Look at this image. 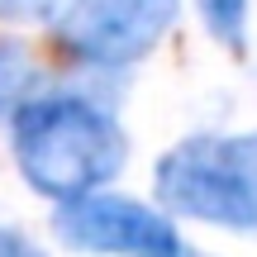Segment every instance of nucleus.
<instances>
[{
	"instance_id": "obj_1",
	"label": "nucleus",
	"mask_w": 257,
	"mask_h": 257,
	"mask_svg": "<svg viewBox=\"0 0 257 257\" xmlns=\"http://www.w3.org/2000/svg\"><path fill=\"white\" fill-rule=\"evenodd\" d=\"M10 153L29 191L67 205L110 186L128 162V138L114 110L91 95L48 91L10 110Z\"/></svg>"
},
{
	"instance_id": "obj_2",
	"label": "nucleus",
	"mask_w": 257,
	"mask_h": 257,
	"mask_svg": "<svg viewBox=\"0 0 257 257\" xmlns=\"http://www.w3.org/2000/svg\"><path fill=\"white\" fill-rule=\"evenodd\" d=\"M157 205L229 233H257V128L191 134L157 157Z\"/></svg>"
},
{
	"instance_id": "obj_3",
	"label": "nucleus",
	"mask_w": 257,
	"mask_h": 257,
	"mask_svg": "<svg viewBox=\"0 0 257 257\" xmlns=\"http://www.w3.org/2000/svg\"><path fill=\"white\" fill-rule=\"evenodd\" d=\"M181 0H67L53 34L86 67H134L172 34Z\"/></svg>"
},
{
	"instance_id": "obj_4",
	"label": "nucleus",
	"mask_w": 257,
	"mask_h": 257,
	"mask_svg": "<svg viewBox=\"0 0 257 257\" xmlns=\"http://www.w3.org/2000/svg\"><path fill=\"white\" fill-rule=\"evenodd\" d=\"M53 229L67 248L95 257H186V238L176 233L172 214L153 210L128 195H81L53 214Z\"/></svg>"
},
{
	"instance_id": "obj_5",
	"label": "nucleus",
	"mask_w": 257,
	"mask_h": 257,
	"mask_svg": "<svg viewBox=\"0 0 257 257\" xmlns=\"http://www.w3.org/2000/svg\"><path fill=\"white\" fill-rule=\"evenodd\" d=\"M195 10H200L205 29H210L224 48L238 53V48L248 43V0H195Z\"/></svg>"
},
{
	"instance_id": "obj_6",
	"label": "nucleus",
	"mask_w": 257,
	"mask_h": 257,
	"mask_svg": "<svg viewBox=\"0 0 257 257\" xmlns=\"http://www.w3.org/2000/svg\"><path fill=\"white\" fill-rule=\"evenodd\" d=\"M29 81H34V62L19 43H0V114L15 110L24 100Z\"/></svg>"
},
{
	"instance_id": "obj_7",
	"label": "nucleus",
	"mask_w": 257,
	"mask_h": 257,
	"mask_svg": "<svg viewBox=\"0 0 257 257\" xmlns=\"http://www.w3.org/2000/svg\"><path fill=\"white\" fill-rule=\"evenodd\" d=\"M67 0H0L5 15H29V19H57Z\"/></svg>"
},
{
	"instance_id": "obj_8",
	"label": "nucleus",
	"mask_w": 257,
	"mask_h": 257,
	"mask_svg": "<svg viewBox=\"0 0 257 257\" xmlns=\"http://www.w3.org/2000/svg\"><path fill=\"white\" fill-rule=\"evenodd\" d=\"M0 257H48L38 248L34 238H24L19 229H10V224H0Z\"/></svg>"
},
{
	"instance_id": "obj_9",
	"label": "nucleus",
	"mask_w": 257,
	"mask_h": 257,
	"mask_svg": "<svg viewBox=\"0 0 257 257\" xmlns=\"http://www.w3.org/2000/svg\"><path fill=\"white\" fill-rule=\"evenodd\" d=\"M186 257H210V252H186Z\"/></svg>"
}]
</instances>
